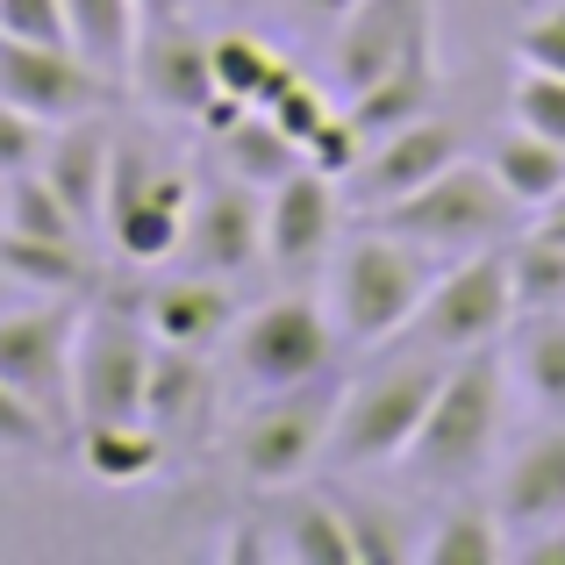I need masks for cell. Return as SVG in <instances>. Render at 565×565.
I'll return each instance as SVG.
<instances>
[{
	"instance_id": "6da1fadb",
	"label": "cell",
	"mask_w": 565,
	"mask_h": 565,
	"mask_svg": "<svg viewBox=\"0 0 565 565\" xmlns=\"http://www.w3.org/2000/svg\"><path fill=\"white\" fill-rule=\"evenodd\" d=\"M444 273L437 250L408 244L394 230H359L337 244L330 258V316H337V337L344 344H386V337L408 330V316L423 308L429 279Z\"/></svg>"
},
{
	"instance_id": "7a4b0ae2",
	"label": "cell",
	"mask_w": 565,
	"mask_h": 565,
	"mask_svg": "<svg viewBox=\"0 0 565 565\" xmlns=\"http://www.w3.org/2000/svg\"><path fill=\"white\" fill-rule=\"evenodd\" d=\"M193 172L166 158L151 137L115 129V172H108V207H100V236L115 244L122 265H172L193 215Z\"/></svg>"
},
{
	"instance_id": "3957f363",
	"label": "cell",
	"mask_w": 565,
	"mask_h": 565,
	"mask_svg": "<svg viewBox=\"0 0 565 565\" xmlns=\"http://www.w3.org/2000/svg\"><path fill=\"white\" fill-rule=\"evenodd\" d=\"M337 401L344 386L330 373L308 380V386H279V394H258L230 429V466L244 487L258 494H287L301 487L308 472L330 458V429H337Z\"/></svg>"
},
{
	"instance_id": "277c9868",
	"label": "cell",
	"mask_w": 565,
	"mask_h": 565,
	"mask_svg": "<svg viewBox=\"0 0 565 565\" xmlns=\"http://www.w3.org/2000/svg\"><path fill=\"white\" fill-rule=\"evenodd\" d=\"M501 394H509V380H501L494 344L458 351V359L444 365V386H437V401H429L423 429H415V444H408V472H415V480H423V487L472 480V472L494 458Z\"/></svg>"
},
{
	"instance_id": "5b68a950",
	"label": "cell",
	"mask_w": 565,
	"mask_h": 565,
	"mask_svg": "<svg viewBox=\"0 0 565 565\" xmlns=\"http://www.w3.org/2000/svg\"><path fill=\"white\" fill-rule=\"evenodd\" d=\"M151 351H158V337H151V322H143V301L86 294L79 330H72V429L143 415Z\"/></svg>"
},
{
	"instance_id": "8992f818",
	"label": "cell",
	"mask_w": 565,
	"mask_h": 565,
	"mask_svg": "<svg viewBox=\"0 0 565 565\" xmlns=\"http://www.w3.org/2000/svg\"><path fill=\"white\" fill-rule=\"evenodd\" d=\"M515 201L501 193L494 166H472V158H451L437 180H423L415 193L373 207L380 230L408 236V244L437 250V258H466V250H487L494 236H509Z\"/></svg>"
},
{
	"instance_id": "52a82bcc",
	"label": "cell",
	"mask_w": 565,
	"mask_h": 565,
	"mask_svg": "<svg viewBox=\"0 0 565 565\" xmlns=\"http://www.w3.org/2000/svg\"><path fill=\"white\" fill-rule=\"evenodd\" d=\"M444 351H415L408 365H386L373 380H351L337 401V429H330V458L337 466H386L408 458L415 429H423L429 401L444 386Z\"/></svg>"
},
{
	"instance_id": "ba28073f",
	"label": "cell",
	"mask_w": 565,
	"mask_h": 565,
	"mask_svg": "<svg viewBox=\"0 0 565 565\" xmlns=\"http://www.w3.org/2000/svg\"><path fill=\"white\" fill-rule=\"evenodd\" d=\"M337 316L316 294H273V301L244 308L230 330V365L250 394H279V386H308L337 365Z\"/></svg>"
},
{
	"instance_id": "9c48e42d",
	"label": "cell",
	"mask_w": 565,
	"mask_h": 565,
	"mask_svg": "<svg viewBox=\"0 0 565 565\" xmlns=\"http://www.w3.org/2000/svg\"><path fill=\"white\" fill-rule=\"evenodd\" d=\"M515 316H523V308H515L509 250L487 244V250H466V258H444V273L429 279V294H423V308L408 316V337L423 351L458 359V351L494 344Z\"/></svg>"
},
{
	"instance_id": "30bf717a",
	"label": "cell",
	"mask_w": 565,
	"mask_h": 565,
	"mask_svg": "<svg viewBox=\"0 0 565 565\" xmlns=\"http://www.w3.org/2000/svg\"><path fill=\"white\" fill-rule=\"evenodd\" d=\"M72 330H79L72 294H22L0 308V380L65 429H72Z\"/></svg>"
},
{
	"instance_id": "8fae6325",
	"label": "cell",
	"mask_w": 565,
	"mask_h": 565,
	"mask_svg": "<svg viewBox=\"0 0 565 565\" xmlns=\"http://www.w3.org/2000/svg\"><path fill=\"white\" fill-rule=\"evenodd\" d=\"M122 86L108 72H94L72 43H22V36H0V100L29 108L36 122H79V115L115 108Z\"/></svg>"
},
{
	"instance_id": "7c38bea8",
	"label": "cell",
	"mask_w": 565,
	"mask_h": 565,
	"mask_svg": "<svg viewBox=\"0 0 565 565\" xmlns=\"http://www.w3.org/2000/svg\"><path fill=\"white\" fill-rule=\"evenodd\" d=\"M344 244V201H337V180H322L316 166H294L279 186H265V258L279 273H316V265L337 258Z\"/></svg>"
},
{
	"instance_id": "4fadbf2b",
	"label": "cell",
	"mask_w": 565,
	"mask_h": 565,
	"mask_svg": "<svg viewBox=\"0 0 565 565\" xmlns=\"http://www.w3.org/2000/svg\"><path fill=\"white\" fill-rule=\"evenodd\" d=\"M265 258V193L244 186V180H207L193 186V215H186V236H180V258L186 273H215V279H236Z\"/></svg>"
},
{
	"instance_id": "5bb4252c",
	"label": "cell",
	"mask_w": 565,
	"mask_h": 565,
	"mask_svg": "<svg viewBox=\"0 0 565 565\" xmlns=\"http://www.w3.org/2000/svg\"><path fill=\"white\" fill-rule=\"evenodd\" d=\"M129 94L151 100L166 115H201V100L215 94V72H207V36L186 14H158L137 36V65H129Z\"/></svg>"
},
{
	"instance_id": "9a60e30c",
	"label": "cell",
	"mask_w": 565,
	"mask_h": 565,
	"mask_svg": "<svg viewBox=\"0 0 565 565\" xmlns=\"http://www.w3.org/2000/svg\"><path fill=\"white\" fill-rule=\"evenodd\" d=\"M451 158H466V151H458V129L444 122V115H415V122H401V129H386V137L365 143L359 172H351L344 186H351V201L373 215V207L415 193L423 180H437Z\"/></svg>"
},
{
	"instance_id": "2e32d148",
	"label": "cell",
	"mask_w": 565,
	"mask_h": 565,
	"mask_svg": "<svg viewBox=\"0 0 565 565\" xmlns=\"http://www.w3.org/2000/svg\"><path fill=\"white\" fill-rule=\"evenodd\" d=\"M437 36V14L429 0H359V8L337 22V86L359 94L373 86L394 57H408L415 43Z\"/></svg>"
},
{
	"instance_id": "e0dca14e",
	"label": "cell",
	"mask_w": 565,
	"mask_h": 565,
	"mask_svg": "<svg viewBox=\"0 0 565 565\" xmlns=\"http://www.w3.org/2000/svg\"><path fill=\"white\" fill-rule=\"evenodd\" d=\"M236 294H230V279H215V273H172V279H158L151 294H143V322H151V337L158 344H180V351H207L215 359V344H230V330H236Z\"/></svg>"
},
{
	"instance_id": "ac0fdd59",
	"label": "cell",
	"mask_w": 565,
	"mask_h": 565,
	"mask_svg": "<svg viewBox=\"0 0 565 565\" xmlns=\"http://www.w3.org/2000/svg\"><path fill=\"white\" fill-rule=\"evenodd\" d=\"M43 180L72 201V215L86 230H100V207H108V172H115V122L108 108L100 115H79V122H57L51 143H43Z\"/></svg>"
},
{
	"instance_id": "d6986e66",
	"label": "cell",
	"mask_w": 565,
	"mask_h": 565,
	"mask_svg": "<svg viewBox=\"0 0 565 565\" xmlns=\"http://www.w3.org/2000/svg\"><path fill=\"white\" fill-rule=\"evenodd\" d=\"M444 108V72H437V36L415 43L408 57H394V65L380 72L373 86H359V94H344V115L359 122V137L373 143L386 129L415 122V115H437Z\"/></svg>"
},
{
	"instance_id": "ffe728a7",
	"label": "cell",
	"mask_w": 565,
	"mask_h": 565,
	"mask_svg": "<svg viewBox=\"0 0 565 565\" xmlns=\"http://www.w3.org/2000/svg\"><path fill=\"white\" fill-rule=\"evenodd\" d=\"M207 415H215V365H207V351L158 344L151 380H143V423L166 444H180V437H201Z\"/></svg>"
},
{
	"instance_id": "44dd1931",
	"label": "cell",
	"mask_w": 565,
	"mask_h": 565,
	"mask_svg": "<svg viewBox=\"0 0 565 565\" xmlns=\"http://www.w3.org/2000/svg\"><path fill=\"white\" fill-rule=\"evenodd\" d=\"M501 523L515 537L565 523V429H537L515 444V458L501 466Z\"/></svg>"
},
{
	"instance_id": "7402d4cb",
	"label": "cell",
	"mask_w": 565,
	"mask_h": 565,
	"mask_svg": "<svg viewBox=\"0 0 565 565\" xmlns=\"http://www.w3.org/2000/svg\"><path fill=\"white\" fill-rule=\"evenodd\" d=\"M166 451L172 444L158 437L143 415H122V423H79L72 429V458L86 466V480L100 487H143L166 472Z\"/></svg>"
},
{
	"instance_id": "603a6c76",
	"label": "cell",
	"mask_w": 565,
	"mask_h": 565,
	"mask_svg": "<svg viewBox=\"0 0 565 565\" xmlns=\"http://www.w3.org/2000/svg\"><path fill=\"white\" fill-rule=\"evenodd\" d=\"M137 36H143V0H65V43L94 72H108L122 94L129 65H137Z\"/></svg>"
},
{
	"instance_id": "cb8c5ba5",
	"label": "cell",
	"mask_w": 565,
	"mask_h": 565,
	"mask_svg": "<svg viewBox=\"0 0 565 565\" xmlns=\"http://www.w3.org/2000/svg\"><path fill=\"white\" fill-rule=\"evenodd\" d=\"M0 273L22 294H72V301H86L100 279L86 244H51V236H14V230H0Z\"/></svg>"
},
{
	"instance_id": "d4e9b609",
	"label": "cell",
	"mask_w": 565,
	"mask_h": 565,
	"mask_svg": "<svg viewBox=\"0 0 565 565\" xmlns=\"http://www.w3.org/2000/svg\"><path fill=\"white\" fill-rule=\"evenodd\" d=\"M487 166H494V180H501V193H509L515 207H552V201H565V143L537 137V129H523V122H515L509 137L487 151Z\"/></svg>"
},
{
	"instance_id": "484cf974",
	"label": "cell",
	"mask_w": 565,
	"mask_h": 565,
	"mask_svg": "<svg viewBox=\"0 0 565 565\" xmlns=\"http://www.w3.org/2000/svg\"><path fill=\"white\" fill-rule=\"evenodd\" d=\"M273 558L294 565H359L351 552V523H344V494H301L273 530Z\"/></svg>"
},
{
	"instance_id": "4316f807",
	"label": "cell",
	"mask_w": 565,
	"mask_h": 565,
	"mask_svg": "<svg viewBox=\"0 0 565 565\" xmlns=\"http://www.w3.org/2000/svg\"><path fill=\"white\" fill-rule=\"evenodd\" d=\"M207 72H215V94H236V100H250V108H265V100L294 79V65L265 36H250V29L207 36Z\"/></svg>"
},
{
	"instance_id": "83f0119b",
	"label": "cell",
	"mask_w": 565,
	"mask_h": 565,
	"mask_svg": "<svg viewBox=\"0 0 565 565\" xmlns=\"http://www.w3.org/2000/svg\"><path fill=\"white\" fill-rule=\"evenodd\" d=\"M215 151H222V166H230V180H244V186H258V193L279 186L294 166H301V143H294L265 108H250L230 137H215Z\"/></svg>"
},
{
	"instance_id": "f1b7e54d",
	"label": "cell",
	"mask_w": 565,
	"mask_h": 565,
	"mask_svg": "<svg viewBox=\"0 0 565 565\" xmlns=\"http://www.w3.org/2000/svg\"><path fill=\"white\" fill-rule=\"evenodd\" d=\"M423 565H501L509 558V523L487 509H451L429 537H415Z\"/></svg>"
},
{
	"instance_id": "f546056e",
	"label": "cell",
	"mask_w": 565,
	"mask_h": 565,
	"mask_svg": "<svg viewBox=\"0 0 565 565\" xmlns=\"http://www.w3.org/2000/svg\"><path fill=\"white\" fill-rule=\"evenodd\" d=\"M8 230L14 236H51V244H86V222L72 215V201L57 193L43 172H22V180H8Z\"/></svg>"
},
{
	"instance_id": "4dcf8cb0",
	"label": "cell",
	"mask_w": 565,
	"mask_h": 565,
	"mask_svg": "<svg viewBox=\"0 0 565 565\" xmlns=\"http://www.w3.org/2000/svg\"><path fill=\"white\" fill-rule=\"evenodd\" d=\"M57 444L72 451V429L51 423L29 394H14V386L0 380V458H51Z\"/></svg>"
},
{
	"instance_id": "1f68e13d",
	"label": "cell",
	"mask_w": 565,
	"mask_h": 565,
	"mask_svg": "<svg viewBox=\"0 0 565 565\" xmlns=\"http://www.w3.org/2000/svg\"><path fill=\"white\" fill-rule=\"evenodd\" d=\"M523 380H530V394H537L544 408L565 415V316H558V308H537V322H530Z\"/></svg>"
},
{
	"instance_id": "d6a6232c",
	"label": "cell",
	"mask_w": 565,
	"mask_h": 565,
	"mask_svg": "<svg viewBox=\"0 0 565 565\" xmlns=\"http://www.w3.org/2000/svg\"><path fill=\"white\" fill-rule=\"evenodd\" d=\"M344 523H351V552L359 565H408L415 537L401 530V515H386L380 501H344Z\"/></svg>"
},
{
	"instance_id": "836d02e7",
	"label": "cell",
	"mask_w": 565,
	"mask_h": 565,
	"mask_svg": "<svg viewBox=\"0 0 565 565\" xmlns=\"http://www.w3.org/2000/svg\"><path fill=\"white\" fill-rule=\"evenodd\" d=\"M515 122L537 129V137L565 143V72H544V65H523L515 72V94H509Z\"/></svg>"
},
{
	"instance_id": "e575fe53",
	"label": "cell",
	"mask_w": 565,
	"mask_h": 565,
	"mask_svg": "<svg viewBox=\"0 0 565 565\" xmlns=\"http://www.w3.org/2000/svg\"><path fill=\"white\" fill-rule=\"evenodd\" d=\"M359 158H365V137H359V122H351L344 108H337L330 122H322L316 137L301 143V166H316L322 180H337V186H344L351 172H359Z\"/></svg>"
},
{
	"instance_id": "d590c367",
	"label": "cell",
	"mask_w": 565,
	"mask_h": 565,
	"mask_svg": "<svg viewBox=\"0 0 565 565\" xmlns=\"http://www.w3.org/2000/svg\"><path fill=\"white\" fill-rule=\"evenodd\" d=\"M265 115H273V122L287 129L294 143H308V137H316V129H322V122H330V115H337V100L322 94L316 79H301V72H294V79L279 86L273 100H265Z\"/></svg>"
},
{
	"instance_id": "8d00e7d4",
	"label": "cell",
	"mask_w": 565,
	"mask_h": 565,
	"mask_svg": "<svg viewBox=\"0 0 565 565\" xmlns=\"http://www.w3.org/2000/svg\"><path fill=\"white\" fill-rule=\"evenodd\" d=\"M43 143H51V122H36L29 108L0 100V180H22V172L43 166Z\"/></svg>"
},
{
	"instance_id": "74e56055",
	"label": "cell",
	"mask_w": 565,
	"mask_h": 565,
	"mask_svg": "<svg viewBox=\"0 0 565 565\" xmlns=\"http://www.w3.org/2000/svg\"><path fill=\"white\" fill-rule=\"evenodd\" d=\"M0 36L65 43V0H0Z\"/></svg>"
},
{
	"instance_id": "f35d334b",
	"label": "cell",
	"mask_w": 565,
	"mask_h": 565,
	"mask_svg": "<svg viewBox=\"0 0 565 565\" xmlns=\"http://www.w3.org/2000/svg\"><path fill=\"white\" fill-rule=\"evenodd\" d=\"M515 57H523V65H544V72H565V0H558V8H544L537 22H523Z\"/></svg>"
},
{
	"instance_id": "ab89813d",
	"label": "cell",
	"mask_w": 565,
	"mask_h": 565,
	"mask_svg": "<svg viewBox=\"0 0 565 565\" xmlns=\"http://www.w3.org/2000/svg\"><path fill=\"white\" fill-rule=\"evenodd\" d=\"M515 558L523 565H565V523H544L530 537H515Z\"/></svg>"
},
{
	"instance_id": "60d3db41",
	"label": "cell",
	"mask_w": 565,
	"mask_h": 565,
	"mask_svg": "<svg viewBox=\"0 0 565 565\" xmlns=\"http://www.w3.org/2000/svg\"><path fill=\"white\" fill-rule=\"evenodd\" d=\"M287 8H294V14H301V22H308V29H322V22H344V14H351V8H359V0H287Z\"/></svg>"
},
{
	"instance_id": "b9f144b4",
	"label": "cell",
	"mask_w": 565,
	"mask_h": 565,
	"mask_svg": "<svg viewBox=\"0 0 565 565\" xmlns=\"http://www.w3.org/2000/svg\"><path fill=\"white\" fill-rule=\"evenodd\" d=\"M8 301H22V287H14V279L0 273V308H8Z\"/></svg>"
},
{
	"instance_id": "7bdbcfd3",
	"label": "cell",
	"mask_w": 565,
	"mask_h": 565,
	"mask_svg": "<svg viewBox=\"0 0 565 565\" xmlns=\"http://www.w3.org/2000/svg\"><path fill=\"white\" fill-rule=\"evenodd\" d=\"M193 8H201V0H186V14H193ZM215 8H250V0H215Z\"/></svg>"
},
{
	"instance_id": "ee69618b",
	"label": "cell",
	"mask_w": 565,
	"mask_h": 565,
	"mask_svg": "<svg viewBox=\"0 0 565 565\" xmlns=\"http://www.w3.org/2000/svg\"><path fill=\"white\" fill-rule=\"evenodd\" d=\"M0 230H8V180H0Z\"/></svg>"
}]
</instances>
